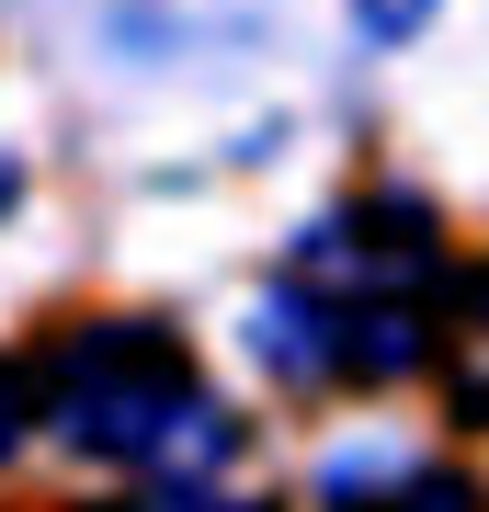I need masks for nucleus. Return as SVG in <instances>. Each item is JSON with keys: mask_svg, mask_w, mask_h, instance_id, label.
Here are the masks:
<instances>
[{"mask_svg": "<svg viewBox=\"0 0 489 512\" xmlns=\"http://www.w3.org/2000/svg\"><path fill=\"white\" fill-rule=\"evenodd\" d=\"M433 376L455 421H489V262L433 285Z\"/></svg>", "mask_w": 489, "mask_h": 512, "instance_id": "7ed1b4c3", "label": "nucleus"}, {"mask_svg": "<svg viewBox=\"0 0 489 512\" xmlns=\"http://www.w3.org/2000/svg\"><path fill=\"white\" fill-rule=\"evenodd\" d=\"M35 433V365H0V456Z\"/></svg>", "mask_w": 489, "mask_h": 512, "instance_id": "20e7f679", "label": "nucleus"}, {"mask_svg": "<svg viewBox=\"0 0 489 512\" xmlns=\"http://www.w3.org/2000/svg\"><path fill=\"white\" fill-rule=\"evenodd\" d=\"M421 12H433V0H353V23H364V35H410Z\"/></svg>", "mask_w": 489, "mask_h": 512, "instance_id": "39448f33", "label": "nucleus"}, {"mask_svg": "<svg viewBox=\"0 0 489 512\" xmlns=\"http://www.w3.org/2000/svg\"><path fill=\"white\" fill-rule=\"evenodd\" d=\"M319 512H478V478L399 433H364L319 456Z\"/></svg>", "mask_w": 489, "mask_h": 512, "instance_id": "f03ea898", "label": "nucleus"}, {"mask_svg": "<svg viewBox=\"0 0 489 512\" xmlns=\"http://www.w3.org/2000/svg\"><path fill=\"white\" fill-rule=\"evenodd\" d=\"M35 433L137 478H205L239 456V421L194 376L171 319H80L57 353H35Z\"/></svg>", "mask_w": 489, "mask_h": 512, "instance_id": "f257e3e1", "label": "nucleus"}, {"mask_svg": "<svg viewBox=\"0 0 489 512\" xmlns=\"http://www.w3.org/2000/svg\"><path fill=\"white\" fill-rule=\"evenodd\" d=\"M239 512H251V501H239Z\"/></svg>", "mask_w": 489, "mask_h": 512, "instance_id": "423d86ee", "label": "nucleus"}]
</instances>
